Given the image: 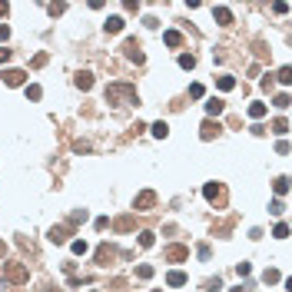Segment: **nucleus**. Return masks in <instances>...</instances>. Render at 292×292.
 <instances>
[{
    "label": "nucleus",
    "mask_w": 292,
    "mask_h": 292,
    "mask_svg": "<svg viewBox=\"0 0 292 292\" xmlns=\"http://www.w3.org/2000/svg\"><path fill=\"white\" fill-rule=\"evenodd\" d=\"M27 100H40V96H43V90H40V87H36V83H27Z\"/></svg>",
    "instance_id": "nucleus-24"
},
{
    "label": "nucleus",
    "mask_w": 292,
    "mask_h": 292,
    "mask_svg": "<svg viewBox=\"0 0 292 292\" xmlns=\"http://www.w3.org/2000/svg\"><path fill=\"white\" fill-rule=\"evenodd\" d=\"M275 153H279V156H286V153H289V143H286V140H279V146H275Z\"/></svg>",
    "instance_id": "nucleus-38"
},
{
    "label": "nucleus",
    "mask_w": 292,
    "mask_h": 292,
    "mask_svg": "<svg viewBox=\"0 0 292 292\" xmlns=\"http://www.w3.org/2000/svg\"><path fill=\"white\" fill-rule=\"evenodd\" d=\"M156 292H160V289H156Z\"/></svg>",
    "instance_id": "nucleus-41"
},
{
    "label": "nucleus",
    "mask_w": 292,
    "mask_h": 292,
    "mask_svg": "<svg viewBox=\"0 0 292 292\" xmlns=\"http://www.w3.org/2000/svg\"><path fill=\"white\" fill-rule=\"evenodd\" d=\"M70 249H73V256H87V253H90L87 239H73V242H70Z\"/></svg>",
    "instance_id": "nucleus-19"
},
{
    "label": "nucleus",
    "mask_w": 292,
    "mask_h": 292,
    "mask_svg": "<svg viewBox=\"0 0 292 292\" xmlns=\"http://www.w3.org/2000/svg\"><path fill=\"white\" fill-rule=\"evenodd\" d=\"M279 279H282V275L275 273V269H266V273H262V282H266V286H273V282H279Z\"/></svg>",
    "instance_id": "nucleus-27"
},
{
    "label": "nucleus",
    "mask_w": 292,
    "mask_h": 292,
    "mask_svg": "<svg viewBox=\"0 0 292 292\" xmlns=\"http://www.w3.org/2000/svg\"><path fill=\"white\" fill-rule=\"evenodd\" d=\"M73 83H76V87H80V90H93V73H76V76H73Z\"/></svg>",
    "instance_id": "nucleus-13"
},
{
    "label": "nucleus",
    "mask_w": 292,
    "mask_h": 292,
    "mask_svg": "<svg viewBox=\"0 0 292 292\" xmlns=\"http://www.w3.org/2000/svg\"><path fill=\"white\" fill-rule=\"evenodd\" d=\"M123 54H127V60H133V63H143V50H140V43H136L133 36H127V43H123Z\"/></svg>",
    "instance_id": "nucleus-5"
},
{
    "label": "nucleus",
    "mask_w": 292,
    "mask_h": 292,
    "mask_svg": "<svg viewBox=\"0 0 292 292\" xmlns=\"http://www.w3.org/2000/svg\"><path fill=\"white\" fill-rule=\"evenodd\" d=\"M273 133H279V136H286V133H289V120H286V116H279V120L273 123Z\"/></svg>",
    "instance_id": "nucleus-22"
},
{
    "label": "nucleus",
    "mask_w": 292,
    "mask_h": 292,
    "mask_svg": "<svg viewBox=\"0 0 292 292\" xmlns=\"http://www.w3.org/2000/svg\"><path fill=\"white\" fill-rule=\"evenodd\" d=\"M216 87H219L222 93H229L233 87H236V76H216Z\"/></svg>",
    "instance_id": "nucleus-17"
},
{
    "label": "nucleus",
    "mask_w": 292,
    "mask_h": 292,
    "mask_svg": "<svg viewBox=\"0 0 292 292\" xmlns=\"http://www.w3.org/2000/svg\"><path fill=\"white\" fill-rule=\"evenodd\" d=\"M163 40H166V47H180V43H182V34H180V30H166Z\"/></svg>",
    "instance_id": "nucleus-16"
},
{
    "label": "nucleus",
    "mask_w": 292,
    "mask_h": 292,
    "mask_svg": "<svg viewBox=\"0 0 292 292\" xmlns=\"http://www.w3.org/2000/svg\"><path fill=\"white\" fill-rule=\"evenodd\" d=\"M43 292H60V289H54V286H43Z\"/></svg>",
    "instance_id": "nucleus-40"
},
{
    "label": "nucleus",
    "mask_w": 292,
    "mask_h": 292,
    "mask_svg": "<svg viewBox=\"0 0 292 292\" xmlns=\"http://www.w3.org/2000/svg\"><path fill=\"white\" fill-rule=\"evenodd\" d=\"M23 80H27L23 70H3V83L7 87H23Z\"/></svg>",
    "instance_id": "nucleus-9"
},
{
    "label": "nucleus",
    "mask_w": 292,
    "mask_h": 292,
    "mask_svg": "<svg viewBox=\"0 0 292 292\" xmlns=\"http://www.w3.org/2000/svg\"><path fill=\"white\" fill-rule=\"evenodd\" d=\"M107 103H140L136 87H129V83H110L107 87Z\"/></svg>",
    "instance_id": "nucleus-1"
},
{
    "label": "nucleus",
    "mask_w": 292,
    "mask_h": 292,
    "mask_svg": "<svg viewBox=\"0 0 292 292\" xmlns=\"http://www.w3.org/2000/svg\"><path fill=\"white\" fill-rule=\"evenodd\" d=\"M153 242H156V236H153L149 229H143V233H140V246H143V249H149Z\"/></svg>",
    "instance_id": "nucleus-25"
},
{
    "label": "nucleus",
    "mask_w": 292,
    "mask_h": 292,
    "mask_svg": "<svg viewBox=\"0 0 292 292\" xmlns=\"http://www.w3.org/2000/svg\"><path fill=\"white\" fill-rule=\"evenodd\" d=\"M196 253H200V259H209V256H213V249H209V246L202 242V246H200V249H196Z\"/></svg>",
    "instance_id": "nucleus-37"
},
{
    "label": "nucleus",
    "mask_w": 292,
    "mask_h": 292,
    "mask_svg": "<svg viewBox=\"0 0 292 292\" xmlns=\"http://www.w3.org/2000/svg\"><path fill=\"white\" fill-rule=\"evenodd\" d=\"M236 273L242 275V279H246V275L253 273V266H249V262H236Z\"/></svg>",
    "instance_id": "nucleus-33"
},
{
    "label": "nucleus",
    "mask_w": 292,
    "mask_h": 292,
    "mask_svg": "<svg viewBox=\"0 0 292 292\" xmlns=\"http://www.w3.org/2000/svg\"><path fill=\"white\" fill-rule=\"evenodd\" d=\"M269 213H273V216H282V213H286V202H282V200H275L273 206H269Z\"/></svg>",
    "instance_id": "nucleus-31"
},
{
    "label": "nucleus",
    "mask_w": 292,
    "mask_h": 292,
    "mask_svg": "<svg viewBox=\"0 0 292 292\" xmlns=\"http://www.w3.org/2000/svg\"><path fill=\"white\" fill-rule=\"evenodd\" d=\"M166 286H186V273H180V269H173V273L166 275Z\"/></svg>",
    "instance_id": "nucleus-15"
},
{
    "label": "nucleus",
    "mask_w": 292,
    "mask_h": 292,
    "mask_svg": "<svg viewBox=\"0 0 292 292\" xmlns=\"http://www.w3.org/2000/svg\"><path fill=\"white\" fill-rule=\"evenodd\" d=\"M202 93H206V90H202V83H193V87H189V96H193V100H200Z\"/></svg>",
    "instance_id": "nucleus-34"
},
{
    "label": "nucleus",
    "mask_w": 292,
    "mask_h": 292,
    "mask_svg": "<svg viewBox=\"0 0 292 292\" xmlns=\"http://www.w3.org/2000/svg\"><path fill=\"white\" fill-rule=\"evenodd\" d=\"M219 129H222L219 123H213V120H206V123L200 127V136H202V140H213V136H219Z\"/></svg>",
    "instance_id": "nucleus-10"
},
{
    "label": "nucleus",
    "mask_w": 292,
    "mask_h": 292,
    "mask_svg": "<svg viewBox=\"0 0 292 292\" xmlns=\"http://www.w3.org/2000/svg\"><path fill=\"white\" fill-rule=\"evenodd\" d=\"M136 279H153V266H136Z\"/></svg>",
    "instance_id": "nucleus-28"
},
{
    "label": "nucleus",
    "mask_w": 292,
    "mask_h": 292,
    "mask_svg": "<svg viewBox=\"0 0 292 292\" xmlns=\"http://www.w3.org/2000/svg\"><path fill=\"white\" fill-rule=\"evenodd\" d=\"M186 256H189V249H186V246H169V249L163 253V259H166V262H182Z\"/></svg>",
    "instance_id": "nucleus-8"
},
{
    "label": "nucleus",
    "mask_w": 292,
    "mask_h": 292,
    "mask_svg": "<svg viewBox=\"0 0 292 292\" xmlns=\"http://www.w3.org/2000/svg\"><path fill=\"white\" fill-rule=\"evenodd\" d=\"M202 196H206L209 202H222V200H226V193H222L219 182H206V186H202Z\"/></svg>",
    "instance_id": "nucleus-6"
},
{
    "label": "nucleus",
    "mask_w": 292,
    "mask_h": 292,
    "mask_svg": "<svg viewBox=\"0 0 292 292\" xmlns=\"http://www.w3.org/2000/svg\"><path fill=\"white\" fill-rule=\"evenodd\" d=\"M273 236L275 239H286V236H289V226H286V222H279V226L273 229Z\"/></svg>",
    "instance_id": "nucleus-30"
},
{
    "label": "nucleus",
    "mask_w": 292,
    "mask_h": 292,
    "mask_svg": "<svg viewBox=\"0 0 292 292\" xmlns=\"http://www.w3.org/2000/svg\"><path fill=\"white\" fill-rule=\"evenodd\" d=\"M149 206H156V193H153V189H143V193L133 200V209H136V213H146Z\"/></svg>",
    "instance_id": "nucleus-4"
},
{
    "label": "nucleus",
    "mask_w": 292,
    "mask_h": 292,
    "mask_svg": "<svg viewBox=\"0 0 292 292\" xmlns=\"http://www.w3.org/2000/svg\"><path fill=\"white\" fill-rule=\"evenodd\" d=\"M275 107H279V110L289 107V93H279V96H275Z\"/></svg>",
    "instance_id": "nucleus-35"
},
{
    "label": "nucleus",
    "mask_w": 292,
    "mask_h": 292,
    "mask_svg": "<svg viewBox=\"0 0 292 292\" xmlns=\"http://www.w3.org/2000/svg\"><path fill=\"white\" fill-rule=\"evenodd\" d=\"M113 256H116V249H113L110 242H100V249H96V262H100V266H110Z\"/></svg>",
    "instance_id": "nucleus-7"
},
{
    "label": "nucleus",
    "mask_w": 292,
    "mask_h": 292,
    "mask_svg": "<svg viewBox=\"0 0 292 292\" xmlns=\"http://www.w3.org/2000/svg\"><path fill=\"white\" fill-rule=\"evenodd\" d=\"M113 229H120V233H129V229H133V219H129V216H120L116 222H113Z\"/></svg>",
    "instance_id": "nucleus-23"
},
{
    "label": "nucleus",
    "mask_w": 292,
    "mask_h": 292,
    "mask_svg": "<svg viewBox=\"0 0 292 292\" xmlns=\"http://www.w3.org/2000/svg\"><path fill=\"white\" fill-rule=\"evenodd\" d=\"M0 63H10V50L7 47H0Z\"/></svg>",
    "instance_id": "nucleus-39"
},
{
    "label": "nucleus",
    "mask_w": 292,
    "mask_h": 292,
    "mask_svg": "<svg viewBox=\"0 0 292 292\" xmlns=\"http://www.w3.org/2000/svg\"><path fill=\"white\" fill-rule=\"evenodd\" d=\"M123 27H127V20H123V17H107V23H103L107 34H120Z\"/></svg>",
    "instance_id": "nucleus-12"
},
{
    "label": "nucleus",
    "mask_w": 292,
    "mask_h": 292,
    "mask_svg": "<svg viewBox=\"0 0 292 292\" xmlns=\"http://www.w3.org/2000/svg\"><path fill=\"white\" fill-rule=\"evenodd\" d=\"M149 129H153V136H156V140H166V136H169V127H166L163 120H160V123H153Z\"/></svg>",
    "instance_id": "nucleus-21"
},
{
    "label": "nucleus",
    "mask_w": 292,
    "mask_h": 292,
    "mask_svg": "<svg viewBox=\"0 0 292 292\" xmlns=\"http://www.w3.org/2000/svg\"><path fill=\"white\" fill-rule=\"evenodd\" d=\"M63 10H67V3H50V7H47V14H50V17H60Z\"/></svg>",
    "instance_id": "nucleus-29"
},
{
    "label": "nucleus",
    "mask_w": 292,
    "mask_h": 292,
    "mask_svg": "<svg viewBox=\"0 0 292 292\" xmlns=\"http://www.w3.org/2000/svg\"><path fill=\"white\" fill-rule=\"evenodd\" d=\"M273 189H275V196H286V193H289V176H279V180L273 182Z\"/></svg>",
    "instance_id": "nucleus-18"
},
{
    "label": "nucleus",
    "mask_w": 292,
    "mask_h": 292,
    "mask_svg": "<svg viewBox=\"0 0 292 292\" xmlns=\"http://www.w3.org/2000/svg\"><path fill=\"white\" fill-rule=\"evenodd\" d=\"M0 279H3V282H14V286H23V282L30 279V273H27V266H23V262H3Z\"/></svg>",
    "instance_id": "nucleus-2"
},
{
    "label": "nucleus",
    "mask_w": 292,
    "mask_h": 292,
    "mask_svg": "<svg viewBox=\"0 0 292 292\" xmlns=\"http://www.w3.org/2000/svg\"><path fill=\"white\" fill-rule=\"evenodd\" d=\"M275 76H279V80H282V83H286V87H289V83H292V70H289V67H282V70L275 73Z\"/></svg>",
    "instance_id": "nucleus-32"
},
{
    "label": "nucleus",
    "mask_w": 292,
    "mask_h": 292,
    "mask_svg": "<svg viewBox=\"0 0 292 292\" xmlns=\"http://www.w3.org/2000/svg\"><path fill=\"white\" fill-rule=\"evenodd\" d=\"M180 67H182V70H193V67H196V56H193V54H182L180 56Z\"/></svg>",
    "instance_id": "nucleus-26"
},
{
    "label": "nucleus",
    "mask_w": 292,
    "mask_h": 292,
    "mask_svg": "<svg viewBox=\"0 0 292 292\" xmlns=\"http://www.w3.org/2000/svg\"><path fill=\"white\" fill-rule=\"evenodd\" d=\"M73 233H76V226H70V222H60V226H54V229H50V242H54V246H60V242H67Z\"/></svg>",
    "instance_id": "nucleus-3"
},
{
    "label": "nucleus",
    "mask_w": 292,
    "mask_h": 292,
    "mask_svg": "<svg viewBox=\"0 0 292 292\" xmlns=\"http://www.w3.org/2000/svg\"><path fill=\"white\" fill-rule=\"evenodd\" d=\"M222 110H226V103H222L219 96H213V100H206V113H209V116H219Z\"/></svg>",
    "instance_id": "nucleus-14"
},
{
    "label": "nucleus",
    "mask_w": 292,
    "mask_h": 292,
    "mask_svg": "<svg viewBox=\"0 0 292 292\" xmlns=\"http://www.w3.org/2000/svg\"><path fill=\"white\" fill-rule=\"evenodd\" d=\"M7 40H10V27H7V23H0V43H7Z\"/></svg>",
    "instance_id": "nucleus-36"
},
{
    "label": "nucleus",
    "mask_w": 292,
    "mask_h": 292,
    "mask_svg": "<svg viewBox=\"0 0 292 292\" xmlns=\"http://www.w3.org/2000/svg\"><path fill=\"white\" fill-rule=\"evenodd\" d=\"M266 113H269V107H266V103H253V107H249V116H253V120H262Z\"/></svg>",
    "instance_id": "nucleus-20"
},
{
    "label": "nucleus",
    "mask_w": 292,
    "mask_h": 292,
    "mask_svg": "<svg viewBox=\"0 0 292 292\" xmlns=\"http://www.w3.org/2000/svg\"><path fill=\"white\" fill-rule=\"evenodd\" d=\"M213 17L219 20V27H229V23H233V14H229V7H213Z\"/></svg>",
    "instance_id": "nucleus-11"
}]
</instances>
